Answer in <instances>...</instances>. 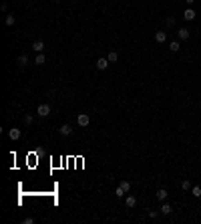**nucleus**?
<instances>
[{"label":"nucleus","instance_id":"6e6552de","mask_svg":"<svg viewBox=\"0 0 201 224\" xmlns=\"http://www.w3.org/2000/svg\"><path fill=\"white\" fill-rule=\"evenodd\" d=\"M155 40H157L159 44H163L165 40H167V32H163V30H159V32H155Z\"/></svg>","mask_w":201,"mask_h":224},{"label":"nucleus","instance_id":"4be33fe9","mask_svg":"<svg viewBox=\"0 0 201 224\" xmlns=\"http://www.w3.org/2000/svg\"><path fill=\"white\" fill-rule=\"evenodd\" d=\"M165 25H167V26H173V25H175V18H173V16H167V18H165Z\"/></svg>","mask_w":201,"mask_h":224},{"label":"nucleus","instance_id":"9b49d317","mask_svg":"<svg viewBox=\"0 0 201 224\" xmlns=\"http://www.w3.org/2000/svg\"><path fill=\"white\" fill-rule=\"evenodd\" d=\"M125 204H127V208H135L137 206V198L135 196H127L125 198Z\"/></svg>","mask_w":201,"mask_h":224},{"label":"nucleus","instance_id":"f257e3e1","mask_svg":"<svg viewBox=\"0 0 201 224\" xmlns=\"http://www.w3.org/2000/svg\"><path fill=\"white\" fill-rule=\"evenodd\" d=\"M36 113H38L40 117H48V115H50V105H48V103H42V105H38Z\"/></svg>","mask_w":201,"mask_h":224},{"label":"nucleus","instance_id":"9d476101","mask_svg":"<svg viewBox=\"0 0 201 224\" xmlns=\"http://www.w3.org/2000/svg\"><path fill=\"white\" fill-rule=\"evenodd\" d=\"M32 51H36V53H44V43H42V40H34V43H32Z\"/></svg>","mask_w":201,"mask_h":224},{"label":"nucleus","instance_id":"1a4fd4ad","mask_svg":"<svg viewBox=\"0 0 201 224\" xmlns=\"http://www.w3.org/2000/svg\"><path fill=\"white\" fill-rule=\"evenodd\" d=\"M195 10H193V8H187L185 10V12H183V18H185V20H195Z\"/></svg>","mask_w":201,"mask_h":224},{"label":"nucleus","instance_id":"412c9836","mask_svg":"<svg viewBox=\"0 0 201 224\" xmlns=\"http://www.w3.org/2000/svg\"><path fill=\"white\" fill-rule=\"evenodd\" d=\"M181 188H183V190H191V184H189V180H183V182H181Z\"/></svg>","mask_w":201,"mask_h":224},{"label":"nucleus","instance_id":"aec40b11","mask_svg":"<svg viewBox=\"0 0 201 224\" xmlns=\"http://www.w3.org/2000/svg\"><path fill=\"white\" fill-rule=\"evenodd\" d=\"M125 194H127V192H125L123 188H121V186H119V188H117V190H115V196H117V198H123Z\"/></svg>","mask_w":201,"mask_h":224},{"label":"nucleus","instance_id":"b1692460","mask_svg":"<svg viewBox=\"0 0 201 224\" xmlns=\"http://www.w3.org/2000/svg\"><path fill=\"white\" fill-rule=\"evenodd\" d=\"M32 121H34V117H32V115H24V123H26V125H30Z\"/></svg>","mask_w":201,"mask_h":224},{"label":"nucleus","instance_id":"0eeeda50","mask_svg":"<svg viewBox=\"0 0 201 224\" xmlns=\"http://www.w3.org/2000/svg\"><path fill=\"white\" fill-rule=\"evenodd\" d=\"M159 212H161V214H165V216H169V214L173 212V208H171V204H167V202H163V206L159 208Z\"/></svg>","mask_w":201,"mask_h":224},{"label":"nucleus","instance_id":"ddd939ff","mask_svg":"<svg viewBox=\"0 0 201 224\" xmlns=\"http://www.w3.org/2000/svg\"><path fill=\"white\" fill-rule=\"evenodd\" d=\"M16 63H18V67H26V65H28V57H26V55H20V57L16 59Z\"/></svg>","mask_w":201,"mask_h":224},{"label":"nucleus","instance_id":"a878e982","mask_svg":"<svg viewBox=\"0 0 201 224\" xmlns=\"http://www.w3.org/2000/svg\"><path fill=\"white\" fill-rule=\"evenodd\" d=\"M72 2H77V0H72Z\"/></svg>","mask_w":201,"mask_h":224},{"label":"nucleus","instance_id":"f3484780","mask_svg":"<svg viewBox=\"0 0 201 224\" xmlns=\"http://www.w3.org/2000/svg\"><path fill=\"white\" fill-rule=\"evenodd\" d=\"M14 22H16L14 14H6V18H4V25H6V26H12Z\"/></svg>","mask_w":201,"mask_h":224},{"label":"nucleus","instance_id":"7ed1b4c3","mask_svg":"<svg viewBox=\"0 0 201 224\" xmlns=\"http://www.w3.org/2000/svg\"><path fill=\"white\" fill-rule=\"evenodd\" d=\"M58 133H60L62 137H68L72 133V127L68 125V123H64V125H60V129H58Z\"/></svg>","mask_w":201,"mask_h":224},{"label":"nucleus","instance_id":"a211bd4d","mask_svg":"<svg viewBox=\"0 0 201 224\" xmlns=\"http://www.w3.org/2000/svg\"><path fill=\"white\" fill-rule=\"evenodd\" d=\"M191 194L195 198H201V186H191Z\"/></svg>","mask_w":201,"mask_h":224},{"label":"nucleus","instance_id":"20e7f679","mask_svg":"<svg viewBox=\"0 0 201 224\" xmlns=\"http://www.w3.org/2000/svg\"><path fill=\"white\" fill-rule=\"evenodd\" d=\"M107 67H109V59H105V57H100L99 61H97V69H99V71H105Z\"/></svg>","mask_w":201,"mask_h":224},{"label":"nucleus","instance_id":"6ab92c4d","mask_svg":"<svg viewBox=\"0 0 201 224\" xmlns=\"http://www.w3.org/2000/svg\"><path fill=\"white\" fill-rule=\"evenodd\" d=\"M119 186H121V188H123L125 192H129V190H131V182H129V180H123V182H121Z\"/></svg>","mask_w":201,"mask_h":224},{"label":"nucleus","instance_id":"423d86ee","mask_svg":"<svg viewBox=\"0 0 201 224\" xmlns=\"http://www.w3.org/2000/svg\"><path fill=\"white\" fill-rule=\"evenodd\" d=\"M8 137L12 141H16V139H20V129H16V127H12V129H8Z\"/></svg>","mask_w":201,"mask_h":224},{"label":"nucleus","instance_id":"39448f33","mask_svg":"<svg viewBox=\"0 0 201 224\" xmlns=\"http://www.w3.org/2000/svg\"><path fill=\"white\" fill-rule=\"evenodd\" d=\"M155 196H157V200H161V202H165V200L169 198V192L165 190V188H159V190H157V194H155Z\"/></svg>","mask_w":201,"mask_h":224},{"label":"nucleus","instance_id":"393cba45","mask_svg":"<svg viewBox=\"0 0 201 224\" xmlns=\"http://www.w3.org/2000/svg\"><path fill=\"white\" fill-rule=\"evenodd\" d=\"M185 2H187V4H189V6H191L193 2H195V0H185Z\"/></svg>","mask_w":201,"mask_h":224},{"label":"nucleus","instance_id":"f8f14e48","mask_svg":"<svg viewBox=\"0 0 201 224\" xmlns=\"http://www.w3.org/2000/svg\"><path fill=\"white\" fill-rule=\"evenodd\" d=\"M177 36H179V40H187V39H189V30H187V28H179L177 30Z\"/></svg>","mask_w":201,"mask_h":224},{"label":"nucleus","instance_id":"4468645a","mask_svg":"<svg viewBox=\"0 0 201 224\" xmlns=\"http://www.w3.org/2000/svg\"><path fill=\"white\" fill-rule=\"evenodd\" d=\"M169 49H171L173 53H177V51H181V44H179V40H171V43H169Z\"/></svg>","mask_w":201,"mask_h":224},{"label":"nucleus","instance_id":"dca6fc26","mask_svg":"<svg viewBox=\"0 0 201 224\" xmlns=\"http://www.w3.org/2000/svg\"><path fill=\"white\" fill-rule=\"evenodd\" d=\"M34 63H36V65H44V63H46V57H44V53H38V55H36Z\"/></svg>","mask_w":201,"mask_h":224},{"label":"nucleus","instance_id":"5701e85b","mask_svg":"<svg viewBox=\"0 0 201 224\" xmlns=\"http://www.w3.org/2000/svg\"><path fill=\"white\" fill-rule=\"evenodd\" d=\"M157 216H159V210H149V218H157Z\"/></svg>","mask_w":201,"mask_h":224},{"label":"nucleus","instance_id":"f03ea898","mask_svg":"<svg viewBox=\"0 0 201 224\" xmlns=\"http://www.w3.org/2000/svg\"><path fill=\"white\" fill-rule=\"evenodd\" d=\"M77 123H79V125H81V127H86V125H89V123H91V117L86 115V113H81V115L77 117Z\"/></svg>","mask_w":201,"mask_h":224},{"label":"nucleus","instance_id":"2eb2a0df","mask_svg":"<svg viewBox=\"0 0 201 224\" xmlns=\"http://www.w3.org/2000/svg\"><path fill=\"white\" fill-rule=\"evenodd\" d=\"M107 59H109V63H117V61H119V53H117V51H111Z\"/></svg>","mask_w":201,"mask_h":224}]
</instances>
